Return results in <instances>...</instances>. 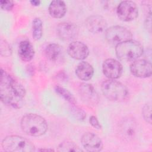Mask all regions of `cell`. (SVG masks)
<instances>
[{
	"mask_svg": "<svg viewBox=\"0 0 152 152\" xmlns=\"http://www.w3.org/2000/svg\"><path fill=\"white\" fill-rule=\"evenodd\" d=\"M25 96L24 87L1 68L0 81L1 101L7 105L20 109L24 104Z\"/></svg>",
	"mask_w": 152,
	"mask_h": 152,
	"instance_id": "6da1fadb",
	"label": "cell"
},
{
	"mask_svg": "<svg viewBox=\"0 0 152 152\" xmlns=\"http://www.w3.org/2000/svg\"><path fill=\"white\" fill-rule=\"evenodd\" d=\"M20 125L23 132L33 137L42 135L48 129V125L45 119L34 113H28L23 116Z\"/></svg>",
	"mask_w": 152,
	"mask_h": 152,
	"instance_id": "7a4b0ae2",
	"label": "cell"
},
{
	"mask_svg": "<svg viewBox=\"0 0 152 152\" xmlns=\"http://www.w3.org/2000/svg\"><path fill=\"white\" fill-rule=\"evenodd\" d=\"M115 52L120 60L125 62L134 61L142 55L143 47L138 42L131 39L118 44Z\"/></svg>",
	"mask_w": 152,
	"mask_h": 152,
	"instance_id": "3957f363",
	"label": "cell"
},
{
	"mask_svg": "<svg viewBox=\"0 0 152 152\" xmlns=\"http://www.w3.org/2000/svg\"><path fill=\"white\" fill-rule=\"evenodd\" d=\"M103 95L109 100L123 102L128 96V91L121 83L113 80H105L102 84Z\"/></svg>",
	"mask_w": 152,
	"mask_h": 152,
	"instance_id": "277c9868",
	"label": "cell"
},
{
	"mask_svg": "<svg viewBox=\"0 0 152 152\" xmlns=\"http://www.w3.org/2000/svg\"><path fill=\"white\" fill-rule=\"evenodd\" d=\"M2 147L6 151L31 152L35 150L34 144L28 139L18 135H10L2 142Z\"/></svg>",
	"mask_w": 152,
	"mask_h": 152,
	"instance_id": "5b68a950",
	"label": "cell"
},
{
	"mask_svg": "<svg viewBox=\"0 0 152 152\" xmlns=\"http://www.w3.org/2000/svg\"><path fill=\"white\" fill-rule=\"evenodd\" d=\"M105 37L107 41L113 45H118L132 39V35L129 30L119 26H112L106 29Z\"/></svg>",
	"mask_w": 152,
	"mask_h": 152,
	"instance_id": "8992f818",
	"label": "cell"
},
{
	"mask_svg": "<svg viewBox=\"0 0 152 152\" xmlns=\"http://www.w3.org/2000/svg\"><path fill=\"white\" fill-rule=\"evenodd\" d=\"M116 13L119 18L124 21L135 20L138 15V8L137 4L131 1H122L118 6Z\"/></svg>",
	"mask_w": 152,
	"mask_h": 152,
	"instance_id": "52a82bcc",
	"label": "cell"
},
{
	"mask_svg": "<svg viewBox=\"0 0 152 152\" xmlns=\"http://www.w3.org/2000/svg\"><path fill=\"white\" fill-rule=\"evenodd\" d=\"M78 92L81 99L85 103L90 106H95L99 103V94L91 84H81L78 88Z\"/></svg>",
	"mask_w": 152,
	"mask_h": 152,
	"instance_id": "ba28073f",
	"label": "cell"
},
{
	"mask_svg": "<svg viewBox=\"0 0 152 152\" xmlns=\"http://www.w3.org/2000/svg\"><path fill=\"white\" fill-rule=\"evenodd\" d=\"M119 133L125 140H132L137 134V125L135 119L127 117L124 119L119 125Z\"/></svg>",
	"mask_w": 152,
	"mask_h": 152,
	"instance_id": "9c48e42d",
	"label": "cell"
},
{
	"mask_svg": "<svg viewBox=\"0 0 152 152\" xmlns=\"http://www.w3.org/2000/svg\"><path fill=\"white\" fill-rule=\"evenodd\" d=\"M103 74L110 80L116 79L122 74L123 68L121 64L116 59H107L104 61L102 65Z\"/></svg>",
	"mask_w": 152,
	"mask_h": 152,
	"instance_id": "30bf717a",
	"label": "cell"
},
{
	"mask_svg": "<svg viewBox=\"0 0 152 152\" xmlns=\"http://www.w3.org/2000/svg\"><path fill=\"white\" fill-rule=\"evenodd\" d=\"M56 33L59 37L62 40H71L78 36L79 28L74 23L64 22L57 26Z\"/></svg>",
	"mask_w": 152,
	"mask_h": 152,
	"instance_id": "8fae6325",
	"label": "cell"
},
{
	"mask_svg": "<svg viewBox=\"0 0 152 152\" xmlns=\"http://www.w3.org/2000/svg\"><path fill=\"white\" fill-rule=\"evenodd\" d=\"M133 75L139 78H147L151 75V64L145 59H137L130 66Z\"/></svg>",
	"mask_w": 152,
	"mask_h": 152,
	"instance_id": "7c38bea8",
	"label": "cell"
},
{
	"mask_svg": "<svg viewBox=\"0 0 152 152\" xmlns=\"http://www.w3.org/2000/svg\"><path fill=\"white\" fill-rule=\"evenodd\" d=\"M83 147L88 151H100L103 148V143L101 139L93 132L85 133L81 138Z\"/></svg>",
	"mask_w": 152,
	"mask_h": 152,
	"instance_id": "4fadbf2b",
	"label": "cell"
},
{
	"mask_svg": "<svg viewBox=\"0 0 152 152\" xmlns=\"http://www.w3.org/2000/svg\"><path fill=\"white\" fill-rule=\"evenodd\" d=\"M107 22L101 15H94L88 17L86 21V26L89 31L93 33H101L106 31Z\"/></svg>",
	"mask_w": 152,
	"mask_h": 152,
	"instance_id": "5bb4252c",
	"label": "cell"
},
{
	"mask_svg": "<svg viewBox=\"0 0 152 152\" xmlns=\"http://www.w3.org/2000/svg\"><path fill=\"white\" fill-rule=\"evenodd\" d=\"M67 51L71 58L77 60L84 59L89 54V50L87 45L79 41L71 42L68 47Z\"/></svg>",
	"mask_w": 152,
	"mask_h": 152,
	"instance_id": "9a60e30c",
	"label": "cell"
},
{
	"mask_svg": "<svg viewBox=\"0 0 152 152\" xmlns=\"http://www.w3.org/2000/svg\"><path fill=\"white\" fill-rule=\"evenodd\" d=\"M18 53L22 61L28 62L33 58L34 50L33 46L28 40H23L18 45Z\"/></svg>",
	"mask_w": 152,
	"mask_h": 152,
	"instance_id": "2e32d148",
	"label": "cell"
},
{
	"mask_svg": "<svg viewBox=\"0 0 152 152\" xmlns=\"http://www.w3.org/2000/svg\"><path fill=\"white\" fill-rule=\"evenodd\" d=\"M75 74L80 80L88 81L92 78L94 74V69L89 63L83 61L77 65Z\"/></svg>",
	"mask_w": 152,
	"mask_h": 152,
	"instance_id": "e0dca14e",
	"label": "cell"
},
{
	"mask_svg": "<svg viewBox=\"0 0 152 152\" xmlns=\"http://www.w3.org/2000/svg\"><path fill=\"white\" fill-rule=\"evenodd\" d=\"M66 12V7L64 1H53L49 6V12L53 18H61L65 15Z\"/></svg>",
	"mask_w": 152,
	"mask_h": 152,
	"instance_id": "ac0fdd59",
	"label": "cell"
},
{
	"mask_svg": "<svg viewBox=\"0 0 152 152\" xmlns=\"http://www.w3.org/2000/svg\"><path fill=\"white\" fill-rule=\"evenodd\" d=\"M45 53L49 61L56 62L62 57V49L59 45L56 43H50L46 46L45 50Z\"/></svg>",
	"mask_w": 152,
	"mask_h": 152,
	"instance_id": "d6986e66",
	"label": "cell"
},
{
	"mask_svg": "<svg viewBox=\"0 0 152 152\" xmlns=\"http://www.w3.org/2000/svg\"><path fill=\"white\" fill-rule=\"evenodd\" d=\"M43 33L42 21L39 18H35L32 24V34L34 40H39Z\"/></svg>",
	"mask_w": 152,
	"mask_h": 152,
	"instance_id": "ffe728a7",
	"label": "cell"
},
{
	"mask_svg": "<svg viewBox=\"0 0 152 152\" xmlns=\"http://www.w3.org/2000/svg\"><path fill=\"white\" fill-rule=\"evenodd\" d=\"M59 151H81L82 150L74 142L70 141H65L61 142L58 147Z\"/></svg>",
	"mask_w": 152,
	"mask_h": 152,
	"instance_id": "44dd1931",
	"label": "cell"
},
{
	"mask_svg": "<svg viewBox=\"0 0 152 152\" xmlns=\"http://www.w3.org/2000/svg\"><path fill=\"white\" fill-rule=\"evenodd\" d=\"M55 91L61 97H62L65 100L68 102L72 104H75L76 100L73 95L66 88L61 87L59 86H56L55 87Z\"/></svg>",
	"mask_w": 152,
	"mask_h": 152,
	"instance_id": "7402d4cb",
	"label": "cell"
},
{
	"mask_svg": "<svg viewBox=\"0 0 152 152\" xmlns=\"http://www.w3.org/2000/svg\"><path fill=\"white\" fill-rule=\"evenodd\" d=\"M71 113L75 118L79 121H83L86 117L85 112L80 107L74 106L71 107Z\"/></svg>",
	"mask_w": 152,
	"mask_h": 152,
	"instance_id": "603a6c76",
	"label": "cell"
},
{
	"mask_svg": "<svg viewBox=\"0 0 152 152\" xmlns=\"http://www.w3.org/2000/svg\"><path fill=\"white\" fill-rule=\"evenodd\" d=\"M142 113L144 119L145 121L149 124L151 123V104L150 103H147L144 105L142 108Z\"/></svg>",
	"mask_w": 152,
	"mask_h": 152,
	"instance_id": "cb8c5ba5",
	"label": "cell"
},
{
	"mask_svg": "<svg viewBox=\"0 0 152 152\" xmlns=\"http://www.w3.org/2000/svg\"><path fill=\"white\" fill-rule=\"evenodd\" d=\"M1 54L4 56H9L11 54V49L10 46V45L5 41L2 39L1 40Z\"/></svg>",
	"mask_w": 152,
	"mask_h": 152,
	"instance_id": "d4e9b609",
	"label": "cell"
},
{
	"mask_svg": "<svg viewBox=\"0 0 152 152\" xmlns=\"http://www.w3.org/2000/svg\"><path fill=\"white\" fill-rule=\"evenodd\" d=\"M1 8L5 11H10L14 7V3L12 1L1 0L0 1Z\"/></svg>",
	"mask_w": 152,
	"mask_h": 152,
	"instance_id": "484cf974",
	"label": "cell"
},
{
	"mask_svg": "<svg viewBox=\"0 0 152 152\" xmlns=\"http://www.w3.org/2000/svg\"><path fill=\"white\" fill-rule=\"evenodd\" d=\"M89 122H90V124L93 126L96 129H101L102 126L98 121V119H97V118L94 116H91L90 118V119H89Z\"/></svg>",
	"mask_w": 152,
	"mask_h": 152,
	"instance_id": "4316f807",
	"label": "cell"
},
{
	"mask_svg": "<svg viewBox=\"0 0 152 152\" xmlns=\"http://www.w3.org/2000/svg\"><path fill=\"white\" fill-rule=\"evenodd\" d=\"M151 14H149L145 20V26H146V28L147 29L151 30Z\"/></svg>",
	"mask_w": 152,
	"mask_h": 152,
	"instance_id": "83f0119b",
	"label": "cell"
},
{
	"mask_svg": "<svg viewBox=\"0 0 152 152\" xmlns=\"http://www.w3.org/2000/svg\"><path fill=\"white\" fill-rule=\"evenodd\" d=\"M30 3L31 5H33L34 6H38L40 5V1H37V0H32V1H30Z\"/></svg>",
	"mask_w": 152,
	"mask_h": 152,
	"instance_id": "f1b7e54d",
	"label": "cell"
}]
</instances>
